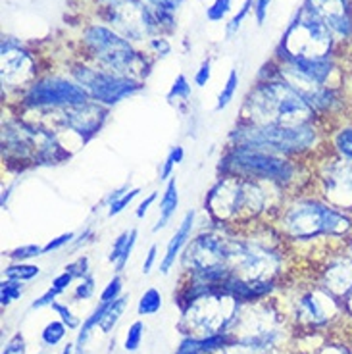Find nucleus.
Here are the masks:
<instances>
[{
  "instance_id": "nucleus-1",
  "label": "nucleus",
  "mask_w": 352,
  "mask_h": 354,
  "mask_svg": "<svg viewBox=\"0 0 352 354\" xmlns=\"http://www.w3.org/2000/svg\"><path fill=\"white\" fill-rule=\"evenodd\" d=\"M317 114L281 77L258 83L245 98L241 118L256 125L314 124Z\"/></svg>"
},
{
  "instance_id": "nucleus-2",
  "label": "nucleus",
  "mask_w": 352,
  "mask_h": 354,
  "mask_svg": "<svg viewBox=\"0 0 352 354\" xmlns=\"http://www.w3.org/2000/svg\"><path fill=\"white\" fill-rule=\"evenodd\" d=\"M283 235L290 241L344 239L352 233V216L335 208L326 198H299L279 218Z\"/></svg>"
},
{
  "instance_id": "nucleus-3",
  "label": "nucleus",
  "mask_w": 352,
  "mask_h": 354,
  "mask_svg": "<svg viewBox=\"0 0 352 354\" xmlns=\"http://www.w3.org/2000/svg\"><path fill=\"white\" fill-rule=\"evenodd\" d=\"M268 193L260 181L221 176L208 191L204 208L218 223H248L266 210Z\"/></svg>"
},
{
  "instance_id": "nucleus-4",
  "label": "nucleus",
  "mask_w": 352,
  "mask_h": 354,
  "mask_svg": "<svg viewBox=\"0 0 352 354\" xmlns=\"http://www.w3.org/2000/svg\"><path fill=\"white\" fill-rule=\"evenodd\" d=\"M319 131L316 124L304 125H256L239 120L229 133L231 147H250L279 156H295L312 151Z\"/></svg>"
},
{
  "instance_id": "nucleus-5",
  "label": "nucleus",
  "mask_w": 352,
  "mask_h": 354,
  "mask_svg": "<svg viewBox=\"0 0 352 354\" xmlns=\"http://www.w3.org/2000/svg\"><path fill=\"white\" fill-rule=\"evenodd\" d=\"M218 171L221 176L245 177L279 187H289L299 177V166L293 160L250 147H229Z\"/></svg>"
},
{
  "instance_id": "nucleus-6",
  "label": "nucleus",
  "mask_w": 352,
  "mask_h": 354,
  "mask_svg": "<svg viewBox=\"0 0 352 354\" xmlns=\"http://www.w3.org/2000/svg\"><path fill=\"white\" fill-rule=\"evenodd\" d=\"M241 306L243 304L220 285L210 292L203 295L201 299L191 302L183 310L181 328L191 337H194V333L198 337H208L214 333H221V331H229Z\"/></svg>"
},
{
  "instance_id": "nucleus-7",
  "label": "nucleus",
  "mask_w": 352,
  "mask_h": 354,
  "mask_svg": "<svg viewBox=\"0 0 352 354\" xmlns=\"http://www.w3.org/2000/svg\"><path fill=\"white\" fill-rule=\"evenodd\" d=\"M83 44L102 70L135 77V71L141 70L145 64L142 56L133 48V44L110 27H87L83 33Z\"/></svg>"
},
{
  "instance_id": "nucleus-8",
  "label": "nucleus",
  "mask_w": 352,
  "mask_h": 354,
  "mask_svg": "<svg viewBox=\"0 0 352 354\" xmlns=\"http://www.w3.org/2000/svg\"><path fill=\"white\" fill-rule=\"evenodd\" d=\"M333 31L314 12L302 6L287 27L281 43L277 46V53L306 58H326L333 50Z\"/></svg>"
},
{
  "instance_id": "nucleus-9",
  "label": "nucleus",
  "mask_w": 352,
  "mask_h": 354,
  "mask_svg": "<svg viewBox=\"0 0 352 354\" xmlns=\"http://www.w3.org/2000/svg\"><path fill=\"white\" fill-rule=\"evenodd\" d=\"M71 77L87 91L91 100H97L108 108L120 104L122 100L141 93L145 88V83L135 77L102 68H89L83 64H75L71 68Z\"/></svg>"
},
{
  "instance_id": "nucleus-10",
  "label": "nucleus",
  "mask_w": 352,
  "mask_h": 354,
  "mask_svg": "<svg viewBox=\"0 0 352 354\" xmlns=\"http://www.w3.org/2000/svg\"><path fill=\"white\" fill-rule=\"evenodd\" d=\"M231 274L248 283L273 281L281 268V257L266 245L245 239H231Z\"/></svg>"
},
{
  "instance_id": "nucleus-11",
  "label": "nucleus",
  "mask_w": 352,
  "mask_h": 354,
  "mask_svg": "<svg viewBox=\"0 0 352 354\" xmlns=\"http://www.w3.org/2000/svg\"><path fill=\"white\" fill-rule=\"evenodd\" d=\"M91 97L77 81L58 75H46L33 81L24 93V104L33 110H60V108L85 104Z\"/></svg>"
},
{
  "instance_id": "nucleus-12",
  "label": "nucleus",
  "mask_w": 352,
  "mask_h": 354,
  "mask_svg": "<svg viewBox=\"0 0 352 354\" xmlns=\"http://www.w3.org/2000/svg\"><path fill=\"white\" fill-rule=\"evenodd\" d=\"M106 19L127 41H142L162 31L156 10L145 0H115L106 4Z\"/></svg>"
},
{
  "instance_id": "nucleus-13",
  "label": "nucleus",
  "mask_w": 352,
  "mask_h": 354,
  "mask_svg": "<svg viewBox=\"0 0 352 354\" xmlns=\"http://www.w3.org/2000/svg\"><path fill=\"white\" fill-rule=\"evenodd\" d=\"M231 258V239L220 233H201L185 247L181 266L189 274L229 268ZM231 270V268H229Z\"/></svg>"
},
{
  "instance_id": "nucleus-14",
  "label": "nucleus",
  "mask_w": 352,
  "mask_h": 354,
  "mask_svg": "<svg viewBox=\"0 0 352 354\" xmlns=\"http://www.w3.org/2000/svg\"><path fill=\"white\" fill-rule=\"evenodd\" d=\"M56 112V122L62 131H71L80 137L83 145L89 142L95 135L100 133L104 125L110 108L100 104L97 100H89L85 104L77 106H68L54 110Z\"/></svg>"
},
{
  "instance_id": "nucleus-15",
  "label": "nucleus",
  "mask_w": 352,
  "mask_h": 354,
  "mask_svg": "<svg viewBox=\"0 0 352 354\" xmlns=\"http://www.w3.org/2000/svg\"><path fill=\"white\" fill-rule=\"evenodd\" d=\"M319 185L327 203L335 208L352 212V160L341 158L335 154V158L327 160L319 171Z\"/></svg>"
},
{
  "instance_id": "nucleus-16",
  "label": "nucleus",
  "mask_w": 352,
  "mask_h": 354,
  "mask_svg": "<svg viewBox=\"0 0 352 354\" xmlns=\"http://www.w3.org/2000/svg\"><path fill=\"white\" fill-rule=\"evenodd\" d=\"M339 312H341L339 299L327 289H324L322 285L300 295L295 304L297 322L308 326V328H324L339 316Z\"/></svg>"
},
{
  "instance_id": "nucleus-17",
  "label": "nucleus",
  "mask_w": 352,
  "mask_h": 354,
  "mask_svg": "<svg viewBox=\"0 0 352 354\" xmlns=\"http://www.w3.org/2000/svg\"><path fill=\"white\" fill-rule=\"evenodd\" d=\"M37 66L33 56L21 50L19 44L2 41V85L6 87H21L35 77Z\"/></svg>"
},
{
  "instance_id": "nucleus-18",
  "label": "nucleus",
  "mask_w": 352,
  "mask_h": 354,
  "mask_svg": "<svg viewBox=\"0 0 352 354\" xmlns=\"http://www.w3.org/2000/svg\"><path fill=\"white\" fill-rule=\"evenodd\" d=\"M304 6L322 19L333 35L352 39V2L351 0H306Z\"/></svg>"
},
{
  "instance_id": "nucleus-19",
  "label": "nucleus",
  "mask_w": 352,
  "mask_h": 354,
  "mask_svg": "<svg viewBox=\"0 0 352 354\" xmlns=\"http://www.w3.org/2000/svg\"><path fill=\"white\" fill-rule=\"evenodd\" d=\"M322 287L344 299L352 291V254H337L331 258L322 272Z\"/></svg>"
},
{
  "instance_id": "nucleus-20",
  "label": "nucleus",
  "mask_w": 352,
  "mask_h": 354,
  "mask_svg": "<svg viewBox=\"0 0 352 354\" xmlns=\"http://www.w3.org/2000/svg\"><path fill=\"white\" fill-rule=\"evenodd\" d=\"M194 220H196V212L194 210H189V212L183 216V220L179 223V227L176 230V233L172 235V239L167 243L166 247V254L162 258V262H160V272L164 275L169 274V270L176 266V260L181 254V250L183 247L189 245V241H191V233L194 230Z\"/></svg>"
},
{
  "instance_id": "nucleus-21",
  "label": "nucleus",
  "mask_w": 352,
  "mask_h": 354,
  "mask_svg": "<svg viewBox=\"0 0 352 354\" xmlns=\"http://www.w3.org/2000/svg\"><path fill=\"white\" fill-rule=\"evenodd\" d=\"M177 208H179V193H177V181L176 177H172L166 183L164 195L160 198V216L156 225L152 227V233H158L160 230H164L169 221L174 220Z\"/></svg>"
},
{
  "instance_id": "nucleus-22",
  "label": "nucleus",
  "mask_w": 352,
  "mask_h": 354,
  "mask_svg": "<svg viewBox=\"0 0 352 354\" xmlns=\"http://www.w3.org/2000/svg\"><path fill=\"white\" fill-rule=\"evenodd\" d=\"M106 308H108V304H104V302H98V306L93 310V314L83 322L80 333H77V341H75V354H83L89 337H91V333H93V329L97 328V326H100Z\"/></svg>"
},
{
  "instance_id": "nucleus-23",
  "label": "nucleus",
  "mask_w": 352,
  "mask_h": 354,
  "mask_svg": "<svg viewBox=\"0 0 352 354\" xmlns=\"http://www.w3.org/2000/svg\"><path fill=\"white\" fill-rule=\"evenodd\" d=\"M127 302H129V295H122L118 301L108 304L104 316H102V322H100V329H102V333H110V331L118 326V322H120V318H122V314H124L125 308H127Z\"/></svg>"
},
{
  "instance_id": "nucleus-24",
  "label": "nucleus",
  "mask_w": 352,
  "mask_h": 354,
  "mask_svg": "<svg viewBox=\"0 0 352 354\" xmlns=\"http://www.w3.org/2000/svg\"><path fill=\"white\" fill-rule=\"evenodd\" d=\"M41 274V268L35 264H27V262H14L4 268V277L14 279V281H31L37 275Z\"/></svg>"
},
{
  "instance_id": "nucleus-25",
  "label": "nucleus",
  "mask_w": 352,
  "mask_h": 354,
  "mask_svg": "<svg viewBox=\"0 0 352 354\" xmlns=\"http://www.w3.org/2000/svg\"><path fill=\"white\" fill-rule=\"evenodd\" d=\"M160 308H162V295L158 289L150 287L141 295L137 312H139V316H152V314H158Z\"/></svg>"
},
{
  "instance_id": "nucleus-26",
  "label": "nucleus",
  "mask_w": 352,
  "mask_h": 354,
  "mask_svg": "<svg viewBox=\"0 0 352 354\" xmlns=\"http://www.w3.org/2000/svg\"><path fill=\"white\" fill-rule=\"evenodd\" d=\"M237 88H239V73L237 70H231L228 75V81H225V85L221 87L220 95H218V102H216V112H221V110H225V108L231 104V100L235 98L237 95Z\"/></svg>"
},
{
  "instance_id": "nucleus-27",
  "label": "nucleus",
  "mask_w": 352,
  "mask_h": 354,
  "mask_svg": "<svg viewBox=\"0 0 352 354\" xmlns=\"http://www.w3.org/2000/svg\"><path fill=\"white\" fill-rule=\"evenodd\" d=\"M333 151L341 158L352 160V125L341 127L333 137Z\"/></svg>"
},
{
  "instance_id": "nucleus-28",
  "label": "nucleus",
  "mask_w": 352,
  "mask_h": 354,
  "mask_svg": "<svg viewBox=\"0 0 352 354\" xmlns=\"http://www.w3.org/2000/svg\"><path fill=\"white\" fill-rule=\"evenodd\" d=\"M66 331H68V326L64 324L62 319H54V322H48L44 326L43 333H41V339H43L44 346H56L64 337H66Z\"/></svg>"
},
{
  "instance_id": "nucleus-29",
  "label": "nucleus",
  "mask_w": 352,
  "mask_h": 354,
  "mask_svg": "<svg viewBox=\"0 0 352 354\" xmlns=\"http://www.w3.org/2000/svg\"><path fill=\"white\" fill-rule=\"evenodd\" d=\"M183 158H185V149L181 145L172 147V151L167 152L166 160H164V164L160 168V181H169L172 174H174V168H176L177 164H181Z\"/></svg>"
},
{
  "instance_id": "nucleus-30",
  "label": "nucleus",
  "mask_w": 352,
  "mask_h": 354,
  "mask_svg": "<svg viewBox=\"0 0 352 354\" xmlns=\"http://www.w3.org/2000/svg\"><path fill=\"white\" fill-rule=\"evenodd\" d=\"M24 295V281H14V279H4L0 283V304L10 306Z\"/></svg>"
},
{
  "instance_id": "nucleus-31",
  "label": "nucleus",
  "mask_w": 352,
  "mask_h": 354,
  "mask_svg": "<svg viewBox=\"0 0 352 354\" xmlns=\"http://www.w3.org/2000/svg\"><path fill=\"white\" fill-rule=\"evenodd\" d=\"M166 98L169 102H174V100H189V98H191V83L187 81V77L183 73L177 75L172 88L167 91Z\"/></svg>"
},
{
  "instance_id": "nucleus-32",
  "label": "nucleus",
  "mask_w": 352,
  "mask_h": 354,
  "mask_svg": "<svg viewBox=\"0 0 352 354\" xmlns=\"http://www.w3.org/2000/svg\"><path fill=\"white\" fill-rule=\"evenodd\" d=\"M142 335H145V324L142 322H135L131 328L127 329L124 341V348L127 353H135L142 343Z\"/></svg>"
},
{
  "instance_id": "nucleus-33",
  "label": "nucleus",
  "mask_w": 352,
  "mask_h": 354,
  "mask_svg": "<svg viewBox=\"0 0 352 354\" xmlns=\"http://www.w3.org/2000/svg\"><path fill=\"white\" fill-rule=\"evenodd\" d=\"M43 247H39V245H24V247L10 250L8 258L10 260H14V262H27V260H31V258L43 257Z\"/></svg>"
},
{
  "instance_id": "nucleus-34",
  "label": "nucleus",
  "mask_w": 352,
  "mask_h": 354,
  "mask_svg": "<svg viewBox=\"0 0 352 354\" xmlns=\"http://www.w3.org/2000/svg\"><path fill=\"white\" fill-rule=\"evenodd\" d=\"M122 291H124V281H122V277L118 274L108 281V285L104 287V291L100 292V302L110 304V302L118 301V299L122 297Z\"/></svg>"
},
{
  "instance_id": "nucleus-35",
  "label": "nucleus",
  "mask_w": 352,
  "mask_h": 354,
  "mask_svg": "<svg viewBox=\"0 0 352 354\" xmlns=\"http://www.w3.org/2000/svg\"><path fill=\"white\" fill-rule=\"evenodd\" d=\"M139 195H141V187H133V189H129L122 198H118V201L108 208V218L120 216V214L124 212L125 208H127V206H129V204H131Z\"/></svg>"
},
{
  "instance_id": "nucleus-36",
  "label": "nucleus",
  "mask_w": 352,
  "mask_h": 354,
  "mask_svg": "<svg viewBox=\"0 0 352 354\" xmlns=\"http://www.w3.org/2000/svg\"><path fill=\"white\" fill-rule=\"evenodd\" d=\"M233 8V0H214L212 6L206 10V18L210 21H221Z\"/></svg>"
},
{
  "instance_id": "nucleus-37",
  "label": "nucleus",
  "mask_w": 352,
  "mask_h": 354,
  "mask_svg": "<svg viewBox=\"0 0 352 354\" xmlns=\"http://www.w3.org/2000/svg\"><path fill=\"white\" fill-rule=\"evenodd\" d=\"M93 295H95V277L89 274L87 277H83L80 281V285L75 287L73 299H75V301H87Z\"/></svg>"
},
{
  "instance_id": "nucleus-38",
  "label": "nucleus",
  "mask_w": 352,
  "mask_h": 354,
  "mask_svg": "<svg viewBox=\"0 0 352 354\" xmlns=\"http://www.w3.org/2000/svg\"><path fill=\"white\" fill-rule=\"evenodd\" d=\"M129 237H131V231H124V233H120V235L114 239V245H112V248H110V254H108V260H110L112 264H115V262L120 260V257L124 254Z\"/></svg>"
},
{
  "instance_id": "nucleus-39",
  "label": "nucleus",
  "mask_w": 352,
  "mask_h": 354,
  "mask_svg": "<svg viewBox=\"0 0 352 354\" xmlns=\"http://www.w3.org/2000/svg\"><path fill=\"white\" fill-rule=\"evenodd\" d=\"M250 6H252V0H245V4L241 6V10L231 18V21L228 24V37H233L237 33L239 27L243 26V21H245V18L248 16V12H250Z\"/></svg>"
},
{
  "instance_id": "nucleus-40",
  "label": "nucleus",
  "mask_w": 352,
  "mask_h": 354,
  "mask_svg": "<svg viewBox=\"0 0 352 354\" xmlns=\"http://www.w3.org/2000/svg\"><path fill=\"white\" fill-rule=\"evenodd\" d=\"M50 308H53L54 312L58 314V318L62 319L64 324L68 326V329H77V328H80V319L73 316V312H71V310L68 308L66 304H60V302H54Z\"/></svg>"
},
{
  "instance_id": "nucleus-41",
  "label": "nucleus",
  "mask_w": 352,
  "mask_h": 354,
  "mask_svg": "<svg viewBox=\"0 0 352 354\" xmlns=\"http://www.w3.org/2000/svg\"><path fill=\"white\" fill-rule=\"evenodd\" d=\"M176 354H206L201 345V337H185L179 346H177Z\"/></svg>"
},
{
  "instance_id": "nucleus-42",
  "label": "nucleus",
  "mask_w": 352,
  "mask_h": 354,
  "mask_svg": "<svg viewBox=\"0 0 352 354\" xmlns=\"http://www.w3.org/2000/svg\"><path fill=\"white\" fill-rule=\"evenodd\" d=\"M137 237H139V231L133 227L131 237H129V241H127V247H125L124 254H122L120 260L115 262V274H122V272L125 270V266H127V262H129V257H131L133 248H135V245H137Z\"/></svg>"
},
{
  "instance_id": "nucleus-43",
  "label": "nucleus",
  "mask_w": 352,
  "mask_h": 354,
  "mask_svg": "<svg viewBox=\"0 0 352 354\" xmlns=\"http://www.w3.org/2000/svg\"><path fill=\"white\" fill-rule=\"evenodd\" d=\"M73 239H75V233H73V231H68V233H62V235L54 237L53 241H48V243H46V245L43 247L44 254H48V252H54V250H60V248H64L66 245L73 243Z\"/></svg>"
},
{
  "instance_id": "nucleus-44",
  "label": "nucleus",
  "mask_w": 352,
  "mask_h": 354,
  "mask_svg": "<svg viewBox=\"0 0 352 354\" xmlns=\"http://www.w3.org/2000/svg\"><path fill=\"white\" fill-rule=\"evenodd\" d=\"M66 272H70L75 279H83L89 275V258L87 257H80L77 260H73L70 264L64 268Z\"/></svg>"
},
{
  "instance_id": "nucleus-45",
  "label": "nucleus",
  "mask_w": 352,
  "mask_h": 354,
  "mask_svg": "<svg viewBox=\"0 0 352 354\" xmlns=\"http://www.w3.org/2000/svg\"><path fill=\"white\" fill-rule=\"evenodd\" d=\"M212 77V62L210 60H204L201 64V68L196 70L194 73V85H198V87H206L208 85V81Z\"/></svg>"
},
{
  "instance_id": "nucleus-46",
  "label": "nucleus",
  "mask_w": 352,
  "mask_h": 354,
  "mask_svg": "<svg viewBox=\"0 0 352 354\" xmlns=\"http://www.w3.org/2000/svg\"><path fill=\"white\" fill-rule=\"evenodd\" d=\"M58 295H60V292L50 287L48 291L43 292L39 299H35V301L31 302V308L37 310V308H44V306H53L54 302H56V297H58Z\"/></svg>"
},
{
  "instance_id": "nucleus-47",
  "label": "nucleus",
  "mask_w": 352,
  "mask_h": 354,
  "mask_svg": "<svg viewBox=\"0 0 352 354\" xmlns=\"http://www.w3.org/2000/svg\"><path fill=\"white\" fill-rule=\"evenodd\" d=\"M2 354H26V341H24L21 333H16L10 339V343L2 351Z\"/></svg>"
},
{
  "instance_id": "nucleus-48",
  "label": "nucleus",
  "mask_w": 352,
  "mask_h": 354,
  "mask_svg": "<svg viewBox=\"0 0 352 354\" xmlns=\"http://www.w3.org/2000/svg\"><path fill=\"white\" fill-rule=\"evenodd\" d=\"M73 279H75V277H73V275H71L70 272H66V270H64L62 274L56 275V277H54L53 285H50V287H53V289H56V291L62 295V292L68 291V287H70Z\"/></svg>"
},
{
  "instance_id": "nucleus-49",
  "label": "nucleus",
  "mask_w": 352,
  "mask_h": 354,
  "mask_svg": "<svg viewBox=\"0 0 352 354\" xmlns=\"http://www.w3.org/2000/svg\"><path fill=\"white\" fill-rule=\"evenodd\" d=\"M147 4H150L152 8L156 10H164V12H176L181 4H183V0H145Z\"/></svg>"
},
{
  "instance_id": "nucleus-50",
  "label": "nucleus",
  "mask_w": 352,
  "mask_h": 354,
  "mask_svg": "<svg viewBox=\"0 0 352 354\" xmlns=\"http://www.w3.org/2000/svg\"><path fill=\"white\" fill-rule=\"evenodd\" d=\"M150 48L152 50H156V54L158 56H167V54L172 53V44L167 43V39H164V37H154V39H150Z\"/></svg>"
},
{
  "instance_id": "nucleus-51",
  "label": "nucleus",
  "mask_w": 352,
  "mask_h": 354,
  "mask_svg": "<svg viewBox=\"0 0 352 354\" xmlns=\"http://www.w3.org/2000/svg\"><path fill=\"white\" fill-rule=\"evenodd\" d=\"M156 198H158V193H156V191H152L147 198H142L141 204H139L137 210H135V218H137V220H142V218L147 216V212H149L150 206L156 203Z\"/></svg>"
},
{
  "instance_id": "nucleus-52",
  "label": "nucleus",
  "mask_w": 352,
  "mask_h": 354,
  "mask_svg": "<svg viewBox=\"0 0 352 354\" xmlns=\"http://www.w3.org/2000/svg\"><path fill=\"white\" fill-rule=\"evenodd\" d=\"M156 260H158V245H150L149 252H147V258H145V262H142V274L149 275L152 272V268L156 264Z\"/></svg>"
},
{
  "instance_id": "nucleus-53",
  "label": "nucleus",
  "mask_w": 352,
  "mask_h": 354,
  "mask_svg": "<svg viewBox=\"0 0 352 354\" xmlns=\"http://www.w3.org/2000/svg\"><path fill=\"white\" fill-rule=\"evenodd\" d=\"M127 191H129V183H125V185L118 187V189H114V191H110V193H108V195L102 198L100 206H108V208H110V206H112V204H114L118 198H122V196H124Z\"/></svg>"
},
{
  "instance_id": "nucleus-54",
  "label": "nucleus",
  "mask_w": 352,
  "mask_h": 354,
  "mask_svg": "<svg viewBox=\"0 0 352 354\" xmlns=\"http://www.w3.org/2000/svg\"><path fill=\"white\" fill-rule=\"evenodd\" d=\"M270 4H272V0H254V14H256V21H258V26H262V24H264Z\"/></svg>"
},
{
  "instance_id": "nucleus-55",
  "label": "nucleus",
  "mask_w": 352,
  "mask_h": 354,
  "mask_svg": "<svg viewBox=\"0 0 352 354\" xmlns=\"http://www.w3.org/2000/svg\"><path fill=\"white\" fill-rule=\"evenodd\" d=\"M316 354H351V353H349V348L343 345H326V346H322Z\"/></svg>"
},
{
  "instance_id": "nucleus-56",
  "label": "nucleus",
  "mask_w": 352,
  "mask_h": 354,
  "mask_svg": "<svg viewBox=\"0 0 352 354\" xmlns=\"http://www.w3.org/2000/svg\"><path fill=\"white\" fill-rule=\"evenodd\" d=\"M91 237H93V227H87V230L83 231V233L80 235V239L73 241V248H80L81 245H83V243H87Z\"/></svg>"
},
{
  "instance_id": "nucleus-57",
  "label": "nucleus",
  "mask_w": 352,
  "mask_h": 354,
  "mask_svg": "<svg viewBox=\"0 0 352 354\" xmlns=\"http://www.w3.org/2000/svg\"><path fill=\"white\" fill-rule=\"evenodd\" d=\"M12 191H14V185H10L6 187L4 191H2V196H0V206L6 210V206H8V201H10V196H12Z\"/></svg>"
},
{
  "instance_id": "nucleus-58",
  "label": "nucleus",
  "mask_w": 352,
  "mask_h": 354,
  "mask_svg": "<svg viewBox=\"0 0 352 354\" xmlns=\"http://www.w3.org/2000/svg\"><path fill=\"white\" fill-rule=\"evenodd\" d=\"M344 310L349 312V316H352V291L344 297Z\"/></svg>"
},
{
  "instance_id": "nucleus-59",
  "label": "nucleus",
  "mask_w": 352,
  "mask_h": 354,
  "mask_svg": "<svg viewBox=\"0 0 352 354\" xmlns=\"http://www.w3.org/2000/svg\"><path fill=\"white\" fill-rule=\"evenodd\" d=\"M75 353V345H71V343H68V345L64 346L62 354H73Z\"/></svg>"
},
{
  "instance_id": "nucleus-60",
  "label": "nucleus",
  "mask_w": 352,
  "mask_h": 354,
  "mask_svg": "<svg viewBox=\"0 0 352 354\" xmlns=\"http://www.w3.org/2000/svg\"><path fill=\"white\" fill-rule=\"evenodd\" d=\"M346 239H349V250H351V254H352V233L346 237Z\"/></svg>"
},
{
  "instance_id": "nucleus-61",
  "label": "nucleus",
  "mask_w": 352,
  "mask_h": 354,
  "mask_svg": "<svg viewBox=\"0 0 352 354\" xmlns=\"http://www.w3.org/2000/svg\"><path fill=\"white\" fill-rule=\"evenodd\" d=\"M98 2H102V4H112L115 0H98Z\"/></svg>"
}]
</instances>
